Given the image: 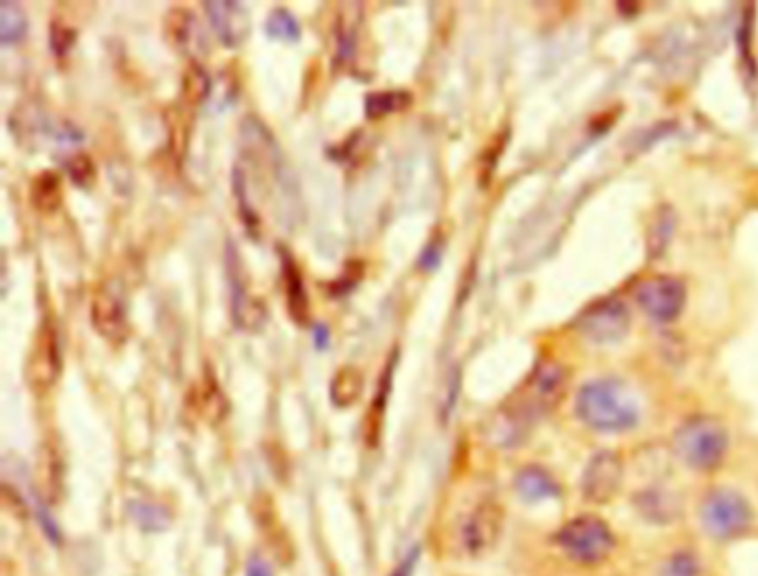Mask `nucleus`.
<instances>
[{"instance_id": "1", "label": "nucleus", "mask_w": 758, "mask_h": 576, "mask_svg": "<svg viewBox=\"0 0 758 576\" xmlns=\"http://www.w3.org/2000/svg\"><path fill=\"white\" fill-rule=\"evenodd\" d=\"M576 418L600 435H625L641 421V405L619 379H594L581 385L574 401Z\"/></svg>"}, {"instance_id": "29", "label": "nucleus", "mask_w": 758, "mask_h": 576, "mask_svg": "<svg viewBox=\"0 0 758 576\" xmlns=\"http://www.w3.org/2000/svg\"><path fill=\"white\" fill-rule=\"evenodd\" d=\"M656 576H701V563L697 554L688 550H678L663 561Z\"/></svg>"}, {"instance_id": "16", "label": "nucleus", "mask_w": 758, "mask_h": 576, "mask_svg": "<svg viewBox=\"0 0 758 576\" xmlns=\"http://www.w3.org/2000/svg\"><path fill=\"white\" fill-rule=\"evenodd\" d=\"M634 508L647 523H674L680 512L678 498L663 487H645L634 496Z\"/></svg>"}, {"instance_id": "36", "label": "nucleus", "mask_w": 758, "mask_h": 576, "mask_svg": "<svg viewBox=\"0 0 758 576\" xmlns=\"http://www.w3.org/2000/svg\"><path fill=\"white\" fill-rule=\"evenodd\" d=\"M314 343L319 349H328L330 347V330L325 325H317L314 327Z\"/></svg>"}, {"instance_id": "27", "label": "nucleus", "mask_w": 758, "mask_h": 576, "mask_svg": "<svg viewBox=\"0 0 758 576\" xmlns=\"http://www.w3.org/2000/svg\"><path fill=\"white\" fill-rule=\"evenodd\" d=\"M211 94V79L200 62L192 60L183 74V96L190 105L203 103Z\"/></svg>"}, {"instance_id": "8", "label": "nucleus", "mask_w": 758, "mask_h": 576, "mask_svg": "<svg viewBox=\"0 0 758 576\" xmlns=\"http://www.w3.org/2000/svg\"><path fill=\"white\" fill-rule=\"evenodd\" d=\"M60 370H62V356H60L58 327L51 316H45L27 356L25 379L32 390L43 392V390H49L58 381Z\"/></svg>"}, {"instance_id": "6", "label": "nucleus", "mask_w": 758, "mask_h": 576, "mask_svg": "<svg viewBox=\"0 0 758 576\" xmlns=\"http://www.w3.org/2000/svg\"><path fill=\"white\" fill-rule=\"evenodd\" d=\"M636 306L658 323H671L686 310L688 287L678 276L656 274L639 280L634 285Z\"/></svg>"}, {"instance_id": "25", "label": "nucleus", "mask_w": 758, "mask_h": 576, "mask_svg": "<svg viewBox=\"0 0 758 576\" xmlns=\"http://www.w3.org/2000/svg\"><path fill=\"white\" fill-rule=\"evenodd\" d=\"M674 228H676V216L671 211V207H661L656 214H654V219H652V226H650V232H647V245H650V254L652 256H658L663 254V250L669 245V239L674 234Z\"/></svg>"}, {"instance_id": "10", "label": "nucleus", "mask_w": 758, "mask_h": 576, "mask_svg": "<svg viewBox=\"0 0 758 576\" xmlns=\"http://www.w3.org/2000/svg\"><path fill=\"white\" fill-rule=\"evenodd\" d=\"M503 521H505V515L496 500L490 498L479 503V506L468 515L461 530L463 550L470 556H483L485 552H490L501 539Z\"/></svg>"}, {"instance_id": "2", "label": "nucleus", "mask_w": 758, "mask_h": 576, "mask_svg": "<svg viewBox=\"0 0 758 576\" xmlns=\"http://www.w3.org/2000/svg\"><path fill=\"white\" fill-rule=\"evenodd\" d=\"M671 448L680 463L694 472L710 474L727 459V427L714 416H692L676 427Z\"/></svg>"}, {"instance_id": "32", "label": "nucleus", "mask_w": 758, "mask_h": 576, "mask_svg": "<svg viewBox=\"0 0 758 576\" xmlns=\"http://www.w3.org/2000/svg\"><path fill=\"white\" fill-rule=\"evenodd\" d=\"M360 276H363V263H349V265L345 267L343 276H341V278L334 283V285H332V297H334V299H338V297H343V295L352 292L354 287L358 285Z\"/></svg>"}, {"instance_id": "22", "label": "nucleus", "mask_w": 758, "mask_h": 576, "mask_svg": "<svg viewBox=\"0 0 758 576\" xmlns=\"http://www.w3.org/2000/svg\"><path fill=\"white\" fill-rule=\"evenodd\" d=\"M412 105V94L401 90H388V92H374L365 99V116L369 120L386 118L390 114H399Z\"/></svg>"}, {"instance_id": "14", "label": "nucleus", "mask_w": 758, "mask_h": 576, "mask_svg": "<svg viewBox=\"0 0 758 576\" xmlns=\"http://www.w3.org/2000/svg\"><path fill=\"white\" fill-rule=\"evenodd\" d=\"M278 256H280V274H283L285 303H287L289 319L296 325H308L310 323V297H308L306 278H302V272L287 247L278 245Z\"/></svg>"}, {"instance_id": "20", "label": "nucleus", "mask_w": 758, "mask_h": 576, "mask_svg": "<svg viewBox=\"0 0 758 576\" xmlns=\"http://www.w3.org/2000/svg\"><path fill=\"white\" fill-rule=\"evenodd\" d=\"M365 390L363 372L354 366H343L330 383V399L336 407H349L354 405Z\"/></svg>"}, {"instance_id": "17", "label": "nucleus", "mask_w": 758, "mask_h": 576, "mask_svg": "<svg viewBox=\"0 0 758 576\" xmlns=\"http://www.w3.org/2000/svg\"><path fill=\"white\" fill-rule=\"evenodd\" d=\"M397 358L399 354H394V358H390L386 372L381 377V383H378V394L371 401V407L367 412V443L376 446L378 437H381V425H383V414H386V405H388V396L392 390V379H394V370H397Z\"/></svg>"}, {"instance_id": "26", "label": "nucleus", "mask_w": 758, "mask_h": 576, "mask_svg": "<svg viewBox=\"0 0 758 576\" xmlns=\"http://www.w3.org/2000/svg\"><path fill=\"white\" fill-rule=\"evenodd\" d=\"M41 481L49 500H56L62 492V461L54 446L43 448L41 457Z\"/></svg>"}, {"instance_id": "35", "label": "nucleus", "mask_w": 758, "mask_h": 576, "mask_svg": "<svg viewBox=\"0 0 758 576\" xmlns=\"http://www.w3.org/2000/svg\"><path fill=\"white\" fill-rule=\"evenodd\" d=\"M245 576H274V574H272V567L259 554H254L248 558Z\"/></svg>"}, {"instance_id": "28", "label": "nucleus", "mask_w": 758, "mask_h": 576, "mask_svg": "<svg viewBox=\"0 0 758 576\" xmlns=\"http://www.w3.org/2000/svg\"><path fill=\"white\" fill-rule=\"evenodd\" d=\"M265 34L272 41H280V43H298L300 41V25L294 19V14L289 10H274L265 23Z\"/></svg>"}, {"instance_id": "13", "label": "nucleus", "mask_w": 758, "mask_h": 576, "mask_svg": "<svg viewBox=\"0 0 758 576\" xmlns=\"http://www.w3.org/2000/svg\"><path fill=\"white\" fill-rule=\"evenodd\" d=\"M205 10H207V19H209V25L214 30V34L218 36V41L225 45V47H230V49H237L239 45L245 43V38L250 36V27H252V21H250V12L243 3H230V0H225V3H205Z\"/></svg>"}, {"instance_id": "19", "label": "nucleus", "mask_w": 758, "mask_h": 576, "mask_svg": "<svg viewBox=\"0 0 758 576\" xmlns=\"http://www.w3.org/2000/svg\"><path fill=\"white\" fill-rule=\"evenodd\" d=\"M194 407L209 423H218L227 414V399H225L222 390L218 388L216 377L209 370L205 372V379L196 385V403H194Z\"/></svg>"}, {"instance_id": "33", "label": "nucleus", "mask_w": 758, "mask_h": 576, "mask_svg": "<svg viewBox=\"0 0 758 576\" xmlns=\"http://www.w3.org/2000/svg\"><path fill=\"white\" fill-rule=\"evenodd\" d=\"M356 45V36H354V27H347L343 21L338 23L336 30V60H345Z\"/></svg>"}, {"instance_id": "21", "label": "nucleus", "mask_w": 758, "mask_h": 576, "mask_svg": "<svg viewBox=\"0 0 758 576\" xmlns=\"http://www.w3.org/2000/svg\"><path fill=\"white\" fill-rule=\"evenodd\" d=\"M196 30H198V23L190 10H185V8L170 10V14L165 19V34H168V41L176 49H181V51L192 49V45L198 36Z\"/></svg>"}, {"instance_id": "4", "label": "nucleus", "mask_w": 758, "mask_h": 576, "mask_svg": "<svg viewBox=\"0 0 758 576\" xmlns=\"http://www.w3.org/2000/svg\"><path fill=\"white\" fill-rule=\"evenodd\" d=\"M699 523L719 543L745 537L754 526L751 503L732 487H712L699 503Z\"/></svg>"}, {"instance_id": "11", "label": "nucleus", "mask_w": 758, "mask_h": 576, "mask_svg": "<svg viewBox=\"0 0 758 576\" xmlns=\"http://www.w3.org/2000/svg\"><path fill=\"white\" fill-rule=\"evenodd\" d=\"M567 372L559 361H543L527 383V407L537 416L550 412L565 394Z\"/></svg>"}, {"instance_id": "9", "label": "nucleus", "mask_w": 758, "mask_h": 576, "mask_svg": "<svg viewBox=\"0 0 758 576\" xmlns=\"http://www.w3.org/2000/svg\"><path fill=\"white\" fill-rule=\"evenodd\" d=\"M227 272H230L234 323L245 332L261 330L265 319H267V308L263 306V301L256 295H252L243 258H241L237 245H232V241L227 243Z\"/></svg>"}, {"instance_id": "18", "label": "nucleus", "mask_w": 758, "mask_h": 576, "mask_svg": "<svg viewBox=\"0 0 758 576\" xmlns=\"http://www.w3.org/2000/svg\"><path fill=\"white\" fill-rule=\"evenodd\" d=\"M30 200L36 211L54 214L62 205V181L56 172H41L30 187Z\"/></svg>"}, {"instance_id": "12", "label": "nucleus", "mask_w": 758, "mask_h": 576, "mask_svg": "<svg viewBox=\"0 0 758 576\" xmlns=\"http://www.w3.org/2000/svg\"><path fill=\"white\" fill-rule=\"evenodd\" d=\"M90 321H92V327L96 330V334L116 347L123 345L129 336V323H127L125 306L116 295L105 290V287H101V290H96L92 297Z\"/></svg>"}, {"instance_id": "15", "label": "nucleus", "mask_w": 758, "mask_h": 576, "mask_svg": "<svg viewBox=\"0 0 758 576\" xmlns=\"http://www.w3.org/2000/svg\"><path fill=\"white\" fill-rule=\"evenodd\" d=\"M514 489L520 500L537 506V503L554 500L561 496V483L543 465H522L514 476Z\"/></svg>"}, {"instance_id": "30", "label": "nucleus", "mask_w": 758, "mask_h": 576, "mask_svg": "<svg viewBox=\"0 0 758 576\" xmlns=\"http://www.w3.org/2000/svg\"><path fill=\"white\" fill-rule=\"evenodd\" d=\"M76 36H79V34H76L73 25H69L62 19H54L49 23V47H51V54L56 58H65L73 49Z\"/></svg>"}, {"instance_id": "5", "label": "nucleus", "mask_w": 758, "mask_h": 576, "mask_svg": "<svg viewBox=\"0 0 758 576\" xmlns=\"http://www.w3.org/2000/svg\"><path fill=\"white\" fill-rule=\"evenodd\" d=\"M576 332L592 345H617L632 327L628 306L617 297H605L587 306L576 319Z\"/></svg>"}, {"instance_id": "34", "label": "nucleus", "mask_w": 758, "mask_h": 576, "mask_svg": "<svg viewBox=\"0 0 758 576\" xmlns=\"http://www.w3.org/2000/svg\"><path fill=\"white\" fill-rule=\"evenodd\" d=\"M443 247H445V243H443V241H438V239L429 241V243H427V247L423 250L421 258H418L421 269H425V272H434V269L440 265V258H443Z\"/></svg>"}, {"instance_id": "31", "label": "nucleus", "mask_w": 758, "mask_h": 576, "mask_svg": "<svg viewBox=\"0 0 758 576\" xmlns=\"http://www.w3.org/2000/svg\"><path fill=\"white\" fill-rule=\"evenodd\" d=\"M65 168H67V174H69L71 183H73V185H79V187H88V185L94 183V178H96L94 161H92L88 154H83V152L73 154V157L65 163Z\"/></svg>"}, {"instance_id": "23", "label": "nucleus", "mask_w": 758, "mask_h": 576, "mask_svg": "<svg viewBox=\"0 0 758 576\" xmlns=\"http://www.w3.org/2000/svg\"><path fill=\"white\" fill-rule=\"evenodd\" d=\"M27 34V16L21 5L3 0L0 3V43L5 47L16 45L25 38Z\"/></svg>"}, {"instance_id": "24", "label": "nucleus", "mask_w": 758, "mask_h": 576, "mask_svg": "<svg viewBox=\"0 0 758 576\" xmlns=\"http://www.w3.org/2000/svg\"><path fill=\"white\" fill-rule=\"evenodd\" d=\"M129 515L136 521V526L140 530H147V532H161L172 521L170 510L159 506V503H151V500H131Z\"/></svg>"}, {"instance_id": "3", "label": "nucleus", "mask_w": 758, "mask_h": 576, "mask_svg": "<svg viewBox=\"0 0 758 576\" xmlns=\"http://www.w3.org/2000/svg\"><path fill=\"white\" fill-rule=\"evenodd\" d=\"M552 543L565 561L578 567H598L612 558L617 534L598 515H578L552 534Z\"/></svg>"}, {"instance_id": "37", "label": "nucleus", "mask_w": 758, "mask_h": 576, "mask_svg": "<svg viewBox=\"0 0 758 576\" xmlns=\"http://www.w3.org/2000/svg\"><path fill=\"white\" fill-rule=\"evenodd\" d=\"M414 563H416V550L412 552V556H407L394 572L392 576H412V569H414Z\"/></svg>"}, {"instance_id": "7", "label": "nucleus", "mask_w": 758, "mask_h": 576, "mask_svg": "<svg viewBox=\"0 0 758 576\" xmlns=\"http://www.w3.org/2000/svg\"><path fill=\"white\" fill-rule=\"evenodd\" d=\"M625 481V463L619 452H596L581 476V494L592 506H608L619 496Z\"/></svg>"}]
</instances>
